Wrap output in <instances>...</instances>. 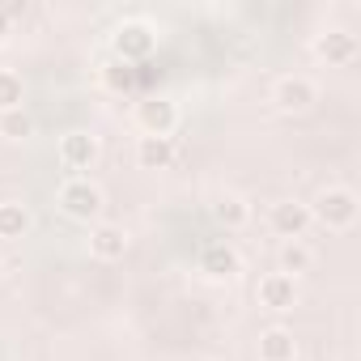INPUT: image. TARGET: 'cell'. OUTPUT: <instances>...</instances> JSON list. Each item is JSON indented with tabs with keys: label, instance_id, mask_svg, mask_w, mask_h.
Returning a JSON list of instances; mask_svg holds the SVG:
<instances>
[{
	"label": "cell",
	"instance_id": "6da1fadb",
	"mask_svg": "<svg viewBox=\"0 0 361 361\" xmlns=\"http://www.w3.org/2000/svg\"><path fill=\"white\" fill-rule=\"evenodd\" d=\"M310 221H319L323 230H353L357 221V192L348 188H323L310 204Z\"/></svg>",
	"mask_w": 361,
	"mask_h": 361
},
{
	"label": "cell",
	"instance_id": "7a4b0ae2",
	"mask_svg": "<svg viewBox=\"0 0 361 361\" xmlns=\"http://www.w3.org/2000/svg\"><path fill=\"white\" fill-rule=\"evenodd\" d=\"M102 204H106V196H102L98 183H90V178H68V183L60 188V209L73 221H98Z\"/></svg>",
	"mask_w": 361,
	"mask_h": 361
},
{
	"label": "cell",
	"instance_id": "3957f363",
	"mask_svg": "<svg viewBox=\"0 0 361 361\" xmlns=\"http://www.w3.org/2000/svg\"><path fill=\"white\" fill-rule=\"evenodd\" d=\"M272 102H276L285 115H302V111H310V106L319 102V85H314L310 77H302V73L281 77L276 90H272Z\"/></svg>",
	"mask_w": 361,
	"mask_h": 361
},
{
	"label": "cell",
	"instance_id": "277c9868",
	"mask_svg": "<svg viewBox=\"0 0 361 361\" xmlns=\"http://www.w3.org/2000/svg\"><path fill=\"white\" fill-rule=\"evenodd\" d=\"M268 226H272L276 238L298 243V238L306 234V226H310V204H302V200H281V204H272Z\"/></svg>",
	"mask_w": 361,
	"mask_h": 361
},
{
	"label": "cell",
	"instance_id": "5b68a950",
	"mask_svg": "<svg viewBox=\"0 0 361 361\" xmlns=\"http://www.w3.org/2000/svg\"><path fill=\"white\" fill-rule=\"evenodd\" d=\"M136 123H140L145 136H170L174 123H178V106L170 98H145L136 106Z\"/></svg>",
	"mask_w": 361,
	"mask_h": 361
},
{
	"label": "cell",
	"instance_id": "8992f818",
	"mask_svg": "<svg viewBox=\"0 0 361 361\" xmlns=\"http://www.w3.org/2000/svg\"><path fill=\"white\" fill-rule=\"evenodd\" d=\"M255 298H259V306H268V310L285 314V310H293V306H298V281H293V276H285V272H268V276L255 285Z\"/></svg>",
	"mask_w": 361,
	"mask_h": 361
},
{
	"label": "cell",
	"instance_id": "52a82bcc",
	"mask_svg": "<svg viewBox=\"0 0 361 361\" xmlns=\"http://www.w3.org/2000/svg\"><path fill=\"white\" fill-rule=\"evenodd\" d=\"M153 51V26L149 22H123L115 30V56L128 64V60H145Z\"/></svg>",
	"mask_w": 361,
	"mask_h": 361
},
{
	"label": "cell",
	"instance_id": "ba28073f",
	"mask_svg": "<svg viewBox=\"0 0 361 361\" xmlns=\"http://www.w3.org/2000/svg\"><path fill=\"white\" fill-rule=\"evenodd\" d=\"M98 136H90V132H64L60 136V161L68 166V170H90L94 161H98Z\"/></svg>",
	"mask_w": 361,
	"mask_h": 361
},
{
	"label": "cell",
	"instance_id": "9c48e42d",
	"mask_svg": "<svg viewBox=\"0 0 361 361\" xmlns=\"http://www.w3.org/2000/svg\"><path fill=\"white\" fill-rule=\"evenodd\" d=\"M314 56L327 60V64H336V68H344V64L357 60V35H348V30H323L314 39Z\"/></svg>",
	"mask_w": 361,
	"mask_h": 361
},
{
	"label": "cell",
	"instance_id": "30bf717a",
	"mask_svg": "<svg viewBox=\"0 0 361 361\" xmlns=\"http://www.w3.org/2000/svg\"><path fill=\"white\" fill-rule=\"evenodd\" d=\"M200 272L213 276V281H230V276L243 272V259H238V251L230 243H209L200 251Z\"/></svg>",
	"mask_w": 361,
	"mask_h": 361
},
{
	"label": "cell",
	"instance_id": "8fae6325",
	"mask_svg": "<svg viewBox=\"0 0 361 361\" xmlns=\"http://www.w3.org/2000/svg\"><path fill=\"white\" fill-rule=\"evenodd\" d=\"M255 357H259V361H298V340H293V331H289V327H268V331H259Z\"/></svg>",
	"mask_w": 361,
	"mask_h": 361
},
{
	"label": "cell",
	"instance_id": "7c38bea8",
	"mask_svg": "<svg viewBox=\"0 0 361 361\" xmlns=\"http://www.w3.org/2000/svg\"><path fill=\"white\" fill-rule=\"evenodd\" d=\"M90 255L94 259H123L128 255V234L119 226H94L90 230Z\"/></svg>",
	"mask_w": 361,
	"mask_h": 361
},
{
	"label": "cell",
	"instance_id": "4fadbf2b",
	"mask_svg": "<svg viewBox=\"0 0 361 361\" xmlns=\"http://www.w3.org/2000/svg\"><path fill=\"white\" fill-rule=\"evenodd\" d=\"M174 161V140L170 136H140L136 140V166L140 170H166Z\"/></svg>",
	"mask_w": 361,
	"mask_h": 361
},
{
	"label": "cell",
	"instance_id": "5bb4252c",
	"mask_svg": "<svg viewBox=\"0 0 361 361\" xmlns=\"http://www.w3.org/2000/svg\"><path fill=\"white\" fill-rule=\"evenodd\" d=\"M30 230V213L18 200H0V243H13Z\"/></svg>",
	"mask_w": 361,
	"mask_h": 361
},
{
	"label": "cell",
	"instance_id": "9a60e30c",
	"mask_svg": "<svg viewBox=\"0 0 361 361\" xmlns=\"http://www.w3.org/2000/svg\"><path fill=\"white\" fill-rule=\"evenodd\" d=\"M213 217H217L226 230H243V226L251 221V204H247L243 196H221V200L213 204Z\"/></svg>",
	"mask_w": 361,
	"mask_h": 361
},
{
	"label": "cell",
	"instance_id": "2e32d148",
	"mask_svg": "<svg viewBox=\"0 0 361 361\" xmlns=\"http://www.w3.org/2000/svg\"><path fill=\"white\" fill-rule=\"evenodd\" d=\"M22 98H26V85L13 68H0V115L5 111H22Z\"/></svg>",
	"mask_w": 361,
	"mask_h": 361
},
{
	"label": "cell",
	"instance_id": "e0dca14e",
	"mask_svg": "<svg viewBox=\"0 0 361 361\" xmlns=\"http://www.w3.org/2000/svg\"><path fill=\"white\" fill-rule=\"evenodd\" d=\"M310 259H314V255H310L302 243H285V247H281V255H276L281 272H285V276H293V281H298V272H306V268H310Z\"/></svg>",
	"mask_w": 361,
	"mask_h": 361
},
{
	"label": "cell",
	"instance_id": "ac0fdd59",
	"mask_svg": "<svg viewBox=\"0 0 361 361\" xmlns=\"http://www.w3.org/2000/svg\"><path fill=\"white\" fill-rule=\"evenodd\" d=\"M30 132H35V119L26 111H5L0 115V136L5 140H26Z\"/></svg>",
	"mask_w": 361,
	"mask_h": 361
},
{
	"label": "cell",
	"instance_id": "d6986e66",
	"mask_svg": "<svg viewBox=\"0 0 361 361\" xmlns=\"http://www.w3.org/2000/svg\"><path fill=\"white\" fill-rule=\"evenodd\" d=\"M5 35H9V13H5V5H0V43H5Z\"/></svg>",
	"mask_w": 361,
	"mask_h": 361
},
{
	"label": "cell",
	"instance_id": "ffe728a7",
	"mask_svg": "<svg viewBox=\"0 0 361 361\" xmlns=\"http://www.w3.org/2000/svg\"><path fill=\"white\" fill-rule=\"evenodd\" d=\"M0 272H5V255H0Z\"/></svg>",
	"mask_w": 361,
	"mask_h": 361
}]
</instances>
